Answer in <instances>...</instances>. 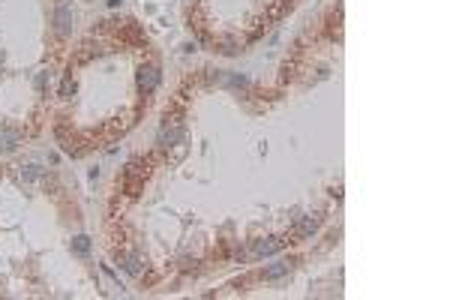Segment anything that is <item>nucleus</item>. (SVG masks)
I'll return each mask as SVG.
<instances>
[{
    "mask_svg": "<svg viewBox=\"0 0 450 300\" xmlns=\"http://www.w3.org/2000/svg\"><path fill=\"white\" fill-rule=\"evenodd\" d=\"M72 24H75V12H72V6L66 0H60L54 6V30L60 36H66V34H72Z\"/></svg>",
    "mask_w": 450,
    "mask_h": 300,
    "instance_id": "1",
    "label": "nucleus"
},
{
    "mask_svg": "<svg viewBox=\"0 0 450 300\" xmlns=\"http://www.w3.org/2000/svg\"><path fill=\"white\" fill-rule=\"evenodd\" d=\"M156 84H159V69L156 66H141L138 69V87H141L144 93H153Z\"/></svg>",
    "mask_w": 450,
    "mask_h": 300,
    "instance_id": "2",
    "label": "nucleus"
},
{
    "mask_svg": "<svg viewBox=\"0 0 450 300\" xmlns=\"http://www.w3.org/2000/svg\"><path fill=\"white\" fill-rule=\"evenodd\" d=\"M177 138H180V123L174 120L171 126L165 123V126L159 129V138H156V144H159V147H171V144H177Z\"/></svg>",
    "mask_w": 450,
    "mask_h": 300,
    "instance_id": "3",
    "label": "nucleus"
},
{
    "mask_svg": "<svg viewBox=\"0 0 450 300\" xmlns=\"http://www.w3.org/2000/svg\"><path fill=\"white\" fill-rule=\"evenodd\" d=\"M282 243H285V240H276V237L258 240L255 246H252V255H273V252H279V249H282Z\"/></svg>",
    "mask_w": 450,
    "mask_h": 300,
    "instance_id": "4",
    "label": "nucleus"
},
{
    "mask_svg": "<svg viewBox=\"0 0 450 300\" xmlns=\"http://www.w3.org/2000/svg\"><path fill=\"white\" fill-rule=\"evenodd\" d=\"M18 144V132L15 129H0V150H12Z\"/></svg>",
    "mask_w": 450,
    "mask_h": 300,
    "instance_id": "5",
    "label": "nucleus"
},
{
    "mask_svg": "<svg viewBox=\"0 0 450 300\" xmlns=\"http://www.w3.org/2000/svg\"><path fill=\"white\" fill-rule=\"evenodd\" d=\"M72 252H78V255H87L90 252V237H84V234H78V237H72Z\"/></svg>",
    "mask_w": 450,
    "mask_h": 300,
    "instance_id": "6",
    "label": "nucleus"
},
{
    "mask_svg": "<svg viewBox=\"0 0 450 300\" xmlns=\"http://www.w3.org/2000/svg\"><path fill=\"white\" fill-rule=\"evenodd\" d=\"M318 222H322V216H306V219L297 225V234H303V237H306V234H312L315 228H318Z\"/></svg>",
    "mask_w": 450,
    "mask_h": 300,
    "instance_id": "7",
    "label": "nucleus"
},
{
    "mask_svg": "<svg viewBox=\"0 0 450 300\" xmlns=\"http://www.w3.org/2000/svg\"><path fill=\"white\" fill-rule=\"evenodd\" d=\"M123 270L132 273V276H138V273H141V261H138L135 255H126V258H123Z\"/></svg>",
    "mask_w": 450,
    "mask_h": 300,
    "instance_id": "8",
    "label": "nucleus"
},
{
    "mask_svg": "<svg viewBox=\"0 0 450 300\" xmlns=\"http://www.w3.org/2000/svg\"><path fill=\"white\" fill-rule=\"evenodd\" d=\"M285 273H288V264H273L270 270H264L267 279H279V276H285Z\"/></svg>",
    "mask_w": 450,
    "mask_h": 300,
    "instance_id": "9",
    "label": "nucleus"
},
{
    "mask_svg": "<svg viewBox=\"0 0 450 300\" xmlns=\"http://www.w3.org/2000/svg\"><path fill=\"white\" fill-rule=\"evenodd\" d=\"M72 93H75V81H72V78L66 75L63 84H60V96H72Z\"/></svg>",
    "mask_w": 450,
    "mask_h": 300,
    "instance_id": "10",
    "label": "nucleus"
}]
</instances>
